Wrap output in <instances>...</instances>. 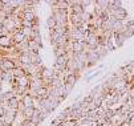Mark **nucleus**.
I'll return each instance as SVG.
<instances>
[{
    "mask_svg": "<svg viewBox=\"0 0 134 126\" xmlns=\"http://www.w3.org/2000/svg\"><path fill=\"white\" fill-rule=\"evenodd\" d=\"M105 126H109V125H105Z\"/></svg>",
    "mask_w": 134,
    "mask_h": 126,
    "instance_id": "nucleus-21",
    "label": "nucleus"
},
{
    "mask_svg": "<svg viewBox=\"0 0 134 126\" xmlns=\"http://www.w3.org/2000/svg\"><path fill=\"white\" fill-rule=\"evenodd\" d=\"M82 101H84V102H86V104H90V102H93V98L88 94V96H85V97L82 98Z\"/></svg>",
    "mask_w": 134,
    "mask_h": 126,
    "instance_id": "nucleus-18",
    "label": "nucleus"
},
{
    "mask_svg": "<svg viewBox=\"0 0 134 126\" xmlns=\"http://www.w3.org/2000/svg\"><path fill=\"white\" fill-rule=\"evenodd\" d=\"M0 70H2V60H0Z\"/></svg>",
    "mask_w": 134,
    "mask_h": 126,
    "instance_id": "nucleus-19",
    "label": "nucleus"
},
{
    "mask_svg": "<svg viewBox=\"0 0 134 126\" xmlns=\"http://www.w3.org/2000/svg\"><path fill=\"white\" fill-rule=\"evenodd\" d=\"M32 41H35L37 45H40V47H43V39H41V35L40 36H36V37L32 40Z\"/></svg>",
    "mask_w": 134,
    "mask_h": 126,
    "instance_id": "nucleus-15",
    "label": "nucleus"
},
{
    "mask_svg": "<svg viewBox=\"0 0 134 126\" xmlns=\"http://www.w3.org/2000/svg\"><path fill=\"white\" fill-rule=\"evenodd\" d=\"M12 75H13V78H23V77H27L25 72L21 69V68H15L12 70Z\"/></svg>",
    "mask_w": 134,
    "mask_h": 126,
    "instance_id": "nucleus-8",
    "label": "nucleus"
},
{
    "mask_svg": "<svg viewBox=\"0 0 134 126\" xmlns=\"http://www.w3.org/2000/svg\"><path fill=\"white\" fill-rule=\"evenodd\" d=\"M125 27L126 28H134V19H129L125 21Z\"/></svg>",
    "mask_w": 134,
    "mask_h": 126,
    "instance_id": "nucleus-17",
    "label": "nucleus"
},
{
    "mask_svg": "<svg viewBox=\"0 0 134 126\" xmlns=\"http://www.w3.org/2000/svg\"><path fill=\"white\" fill-rule=\"evenodd\" d=\"M43 47H40V45H37L35 41H29V50H32V52H36V53H40V49H41Z\"/></svg>",
    "mask_w": 134,
    "mask_h": 126,
    "instance_id": "nucleus-12",
    "label": "nucleus"
},
{
    "mask_svg": "<svg viewBox=\"0 0 134 126\" xmlns=\"http://www.w3.org/2000/svg\"><path fill=\"white\" fill-rule=\"evenodd\" d=\"M56 25H57V21H56V19H54V16L51 13V15L48 16V19H47V28H48V29H53Z\"/></svg>",
    "mask_w": 134,
    "mask_h": 126,
    "instance_id": "nucleus-10",
    "label": "nucleus"
},
{
    "mask_svg": "<svg viewBox=\"0 0 134 126\" xmlns=\"http://www.w3.org/2000/svg\"><path fill=\"white\" fill-rule=\"evenodd\" d=\"M53 76H54V72H53V69H51V68H44V70H43V73H41V77L44 78V80H52L53 78Z\"/></svg>",
    "mask_w": 134,
    "mask_h": 126,
    "instance_id": "nucleus-5",
    "label": "nucleus"
},
{
    "mask_svg": "<svg viewBox=\"0 0 134 126\" xmlns=\"http://www.w3.org/2000/svg\"><path fill=\"white\" fill-rule=\"evenodd\" d=\"M89 126H96V125H94V123H92V125H89Z\"/></svg>",
    "mask_w": 134,
    "mask_h": 126,
    "instance_id": "nucleus-20",
    "label": "nucleus"
},
{
    "mask_svg": "<svg viewBox=\"0 0 134 126\" xmlns=\"http://www.w3.org/2000/svg\"><path fill=\"white\" fill-rule=\"evenodd\" d=\"M66 62H68V59H66V56L57 57V59H56V61H54V64H57V65H63V66H66Z\"/></svg>",
    "mask_w": 134,
    "mask_h": 126,
    "instance_id": "nucleus-13",
    "label": "nucleus"
},
{
    "mask_svg": "<svg viewBox=\"0 0 134 126\" xmlns=\"http://www.w3.org/2000/svg\"><path fill=\"white\" fill-rule=\"evenodd\" d=\"M113 16L116 17L117 20H120V21H126L127 20V11L124 7H120V8L113 7Z\"/></svg>",
    "mask_w": 134,
    "mask_h": 126,
    "instance_id": "nucleus-1",
    "label": "nucleus"
},
{
    "mask_svg": "<svg viewBox=\"0 0 134 126\" xmlns=\"http://www.w3.org/2000/svg\"><path fill=\"white\" fill-rule=\"evenodd\" d=\"M133 19H134V17H133Z\"/></svg>",
    "mask_w": 134,
    "mask_h": 126,
    "instance_id": "nucleus-22",
    "label": "nucleus"
},
{
    "mask_svg": "<svg viewBox=\"0 0 134 126\" xmlns=\"http://www.w3.org/2000/svg\"><path fill=\"white\" fill-rule=\"evenodd\" d=\"M28 55H29V59H31V64H33V65H43V59L40 56V53L29 50Z\"/></svg>",
    "mask_w": 134,
    "mask_h": 126,
    "instance_id": "nucleus-2",
    "label": "nucleus"
},
{
    "mask_svg": "<svg viewBox=\"0 0 134 126\" xmlns=\"http://www.w3.org/2000/svg\"><path fill=\"white\" fill-rule=\"evenodd\" d=\"M122 35H124V37H125L126 40H129V39H131L133 36H134V29H133V28H126V29L122 32Z\"/></svg>",
    "mask_w": 134,
    "mask_h": 126,
    "instance_id": "nucleus-11",
    "label": "nucleus"
},
{
    "mask_svg": "<svg viewBox=\"0 0 134 126\" xmlns=\"http://www.w3.org/2000/svg\"><path fill=\"white\" fill-rule=\"evenodd\" d=\"M101 90H102V85H101V84H100V85H96L92 90L89 92V96H90L92 98H94V97H97V96L101 94Z\"/></svg>",
    "mask_w": 134,
    "mask_h": 126,
    "instance_id": "nucleus-9",
    "label": "nucleus"
},
{
    "mask_svg": "<svg viewBox=\"0 0 134 126\" xmlns=\"http://www.w3.org/2000/svg\"><path fill=\"white\" fill-rule=\"evenodd\" d=\"M13 69H15L13 60H11V59H5V60L2 61V70L8 72V70H13Z\"/></svg>",
    "mask_w": 134,
    "mask_h": 126,
    "instance_id": "nucleus-3",
    "label": "nucleus"
},
{
    "mask_svg": "<svg viewBox=\"0 0 134 126\" xmlns=\"http://www.w3.org/2000/svg\"><path fill=\"white\" fill-rule=\"evenodd\" d=\"M73 89H74V85H72V84H65V90H66L68 94H70V93L73 92Z\"/></svg>",
    "mask_w": 134,
    "mask_h": 126,
    "instance_id": "nucleus-16",
    "label": "nucleus"
},
{
    "mask_svg": "<svg viewBox=\"0 0 134 126\" xmlns=\"http://www.w3.org/2000/svg\"><path fill=\"white\" fill-rule=\"evenodd\" d=\"M19 104H20V98L15 96L13 98H11V100L7 102V106H5V107H8V109H12V110H17Z\"/></svg>",
    "mask_w": 134,
    "mask_h": 126,
    "instance_id": "nucleus-4",
    "label": "nucleus"
},
{
    "mask_svg": "<svg viewBox=\"0 0 134 126\" xmlns=\"http://www.w3.org/2000/svg\"><path fill=\"white\" fill-rule=\"evenodd\" d=\"M65 53H66L65 47H56V48H53V55H54L56 59L61 57V56H65Z\"/></svg>",
    "mask_w": 134,
    "mask_h": 126,
    "instance_id": "nucleus-7",
    "label": "nucleus"
},
{
    "mask_svg": "<svg viewBox=\"0 0 134 126\" xmlns=\"http://www.w3.org/2000/svg\"><path fill=\"white\" fill-rule=\"evenodd\" d=\"M20 101H21L27 107H32V106H35V101H33V98H32L29 94H25L24 97H21Z\"/></svg>",
    "mask_w": 134,
    "mask_h": 126,
    "instance_id": "nucleus-6",
    "label": "nucleus"
},
{
    "mask_svg": "<svg viewBox=\"0 0 134 126\" xmlns=\"http://www.w3.org/2000/svg\"><path fill=\"white\" fill-rule=\"evenodd\" d=\"M93 122L89 119V118H81V119H79L77 121V126H89V125H92Z\"/></svg>",
    "mask_w": 134,
    "mask_h": 126,
    "instance_id": "nucleus-14",
    "label": "nucleus"
}]
</instances>
